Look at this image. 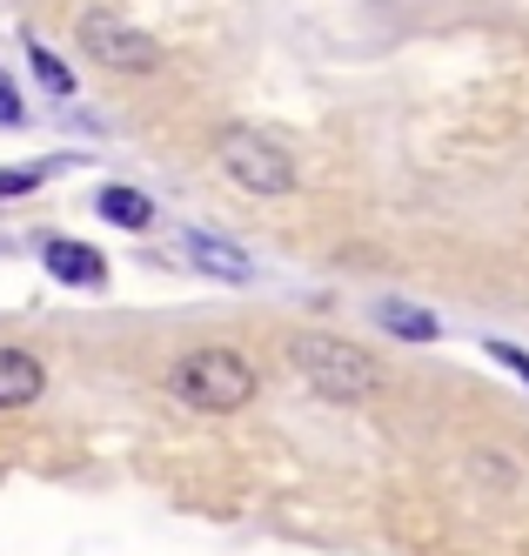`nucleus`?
Wrapping results in <instances>:
<instances>
[{"label":"nucleus","instance_id":"f257e3e1","mask_svg":"<svg viewBox=\"0 0 529 556\" xmlns=\"http://www.w3.org/2000/svg\"><path fill=\"white\" fill-rule=\"evenodd\" d=\"M289 363L295 376L315 389V395H329V403H362V395H376L382 389V369L369 363V349H355L342 336H295L289 342Z\"/></svg>","mask_w":529,"mask_h":556},{"label":"nucleus","instance_id":"f03ea898","mask_svg":"<svg viewBox=\"0 0 529 556\" xmlns=\"http://www.w3.org/2000/svg\"><path fill=\"white\" fill-rule=\"evenodd\" d=\"M168 389L181 395L188 409L228 416V409H241L255 395V369H249V355H241V349H188L181 363H175V376H168Z\"/></svg>","mask_w":529,"mask_h":556},{"label":"nucleus","instance_id":"7ed1b4c3","mask_svg":"<svg viewBox=\"0 0 529 556\" xmlns=\"http://www.w3.org/2000/svg\"><path fill=\"white\" fill-rule=\"evenodd\" d=\"M215 154H222L228 181H235V188H249V194H289V188H295L289 148H281L275 135H262V128H222Z\"/></svg>","mask_w":529,"mask_h":556},{"label":"nucleus","instance_id":"20e7f679","mask_svg":"<svg viewBox=\"0 0 529 556\" xmlns=\"http://www.w3.org/2000/svg\"><path fill=\"white\" fill-rule=\"evenodd\" d=\"M80 48H88L101 67H114V74H154L161 67V41H148L141 27H128V21L108 14V8L80 14Z\"/></svg>","mask_w":529,"mask_h":556},{"label":"nucleus","instance_id":"39448f33","mask_svg":"<svg viewBox=\"0 0 529 556\" xmlns=\"http://www.w3.org/2000/svg\"><path fill=\"white\" fill-rule=\"evenodd\" d=\"M40 389H48V376H40L34 355H27V349H0V409L40 403Z\"/></svg>","mask_w":529,"mask_h":556},{"label":"nucleus","instance_id":"423d86ee","mask_svg":"<svg viewBox=\"0 0 529 556\" xmlns=\"http://www.w3.org/2000/svg\"><path fill=\"white\" fill-rule=\"evenodd\" d=\"M48 275L67 289H101L108 282V262L88 242H48Z\"/></svg>","mask_w":529,"mask_h":556},{"label":"nucleus","instance_id":"0eeeda50","mask_svg":"<svg viewBox=\"0 0 529 556\" xmlns=\"http://www.w3.org/2000/svg\"><path fill=\"white\" fill-rule=\"evenodd\" d=\"M95 208H101V222H114V228H148V222H154V202H148V194H141V188H114V181L101 188Z\"/></svg>","mask_w":529,"mask_h":556},{"label":"nucleus","instance_id":"6e6552de","mask_svg":"<svg viewBox=\"0 0 529 556\" xmlns=\"http://www.w3.org/2000/svg\"><path fill=\"white\" fill-rule=\"evenodd\" d=\"M188 249H194V262L209 268V275H228V282H249V275H255L249 255L228 249V242H209V235H188Z\"/></svg>","mask_w":529,"mask_h":556},{"label":"nucleus","instance_id":"1a4fd4ad","mask_svg":"<svg viewBox=\"0 0 529 556\" xmlns=\"http://www.w3.org/2000/svg\"><path fill=\"white\" fill-rule=\"evenodd\" d=\"M376 323H382L389 336H402V342H436V336H442L436 315H423V308H410V302H382Z\"/></svg>","mask_w":529,"mask_h":556},{"label":"nucleus","instance_id":"9d476101","mask_svg":"<svg viewBox=\"0 0 529 556\" xmlns=\"http://www.w3.org/2000/svg\"><path fill=\"white\" fill-rule=\"evenodd\" d=\"M27 61H34V74H40V88H54V94H74V74H67V61L61 54H48V48H27Z\"/></svg>","mask_w":529,"mask_h":556},{"label":"nucleus","instance_id":"9b49d317","mask_svg":"<svg viewBox=\"0 0 529 556\" xmlns=\"http://www.w3.org/2000/svg\"><path fill=\"white\" fill-rule=\"evenodd\" d=\"M34 181H40L34 168H0V202H8V194H27Z\"/></svg>","mask_w":529,"mask_h":556},{"label":"nucleus","instance_id":"f8f14e48","mask_svg":"<svg viewBox=\"0 0 529 556\" xmlns=\"http://www.w3.org/2000/svg\"><path fill=\"white\" fill-rule=\"evenodd\" d=\"M21 94H14V81H8V74H0V122H8V128H21Z\"/></svg>","mask_w":529,"mask_h":556},{"label":"nucleus","instance_id":"ddd939ff","mask_svg":"<svg viewBox=\"0 0 529 556\" xmlns=\"http://www.w3.org/2000/svg\"><path fill=\"white\" fill-rule=\"evenodd\" d=\"M490 355H496V363H509V369L529 382V355H522V349H509V342H490Z\"/></svg>","mask_w":529,"mask_h":556}]
</instances>
